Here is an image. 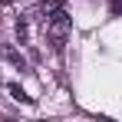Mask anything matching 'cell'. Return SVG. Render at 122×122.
Instances as JSON below:
<instances>
[{"instance_id": "cell-1", "label": "cell", "mask_w": 122, "mask_h": 122, "mask_svg": "<svg viewBox=\"0 0 122 122\" xmlns=\"http://www.w3.org/2000/svg\"><path fill=\"white\" fill-rule=\"evenodd\" d=\"M69 30H73V17H69L63 7H60V10H53L50 20H46V36H50V43H53V50H63Z\"/></svg>"}, {"instance_id": "cell-2", "label": "cell", "mask_w": 122, "mask_h": 122, "mask_svg": "<svg viewBox=\"0 0 122 122\" xmlns=\"http://www.w3.org/2000/svg\"><path fill=\"white\" fill-rule=\"evenodd\" d=\"M10 92H13V99H23V102H30V96H26V92H23L20 86H10Z\"/></svg>"}, {"instance_id": "cell-3", "label": "cell", "mask_w": 122, "mask_h": 122, "mask_svg": "<svg viewBox=\"0 0 122 122\" xmlns=\"http://www.w3.org/2000/svg\"><path fill=\"white\" fill-rule=\"evenodd\" d=\"M17 40H20V43L26 40V23H17Z\"/></svg>"}, {"instance_id": "cell-4", "label": "cell", "mask_w": 122, "mask_h": 122, "mask_svg": "<svg viewBox=\"0 0 122 122\" xmlns=\"http://www.w3.org/2000/svg\"><path fill=\"white\" fill-rule=\"evenodd\" d=\"M46 7H50V10H60V7H63V0H46Z\"/></svg>"}, {"instance_id": "cell-5", "label": "cell", "mask_w": 122, "mask_h": 122, "mask_svg": "<svg viewBox=\"0 0 122 122\" xmlns=\"http://www.w3.org/2000/svg\"><path fill=\"white\" fill-rule=\"evenodd\" d=\"M109 7H112V13H122V0H112Z\"/></svg>"}]
</instances>
